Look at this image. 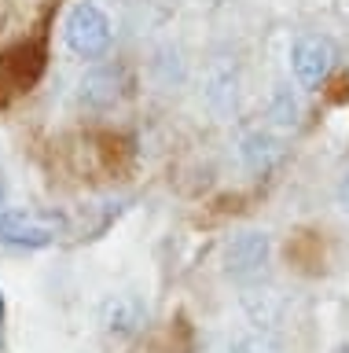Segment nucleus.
<instances>
[{
	"mask_svg": "<svg viewBox=\"0 0 349 353\" xmlns=\"http://www.w3.org/2000/svg\"><path fill=\"white\" fill-rule=\"evenodd\" d=\"M111 19H107V11L100 4H92V0H78L67 19H63V41H67V48L78 55V59H103L107 48H111Z\"/></svg>",
	"mask_w": 349,
	"mask_h": 353,
	"instance_id": "nucleus-1",
	"label": "nucleus"
},
{
	"mask_svg": "<svg viewBox=\"0 0 349 353\" xmlns=\"http://www.w3.org/2000/svg\"><path fill=\"white\" fill-rule=\"evenodd\" d=\"M290 70L305 92H320L335 70V44L327 37H320V33L298 37L290 48Z\"/></svg>",
	"mask_w": 349,
	"mask_h": 353,
	"instance_id": "nucleus-2",
	"label": "nucleus"
},
{
	"mask_svg": "<svg viewBox=\"0 0 349 353\" xmlns=\"http://www.w3.org/2000/svg\"><path fill=\"white\" fill-rule=\"evenodd\" d=\"M268 254H272V243L265 232H239L224 247V272L239 283H250L265 272Z\"/></svg>",
	"mask_w": 349,
	"mask_h": 353,
	"instance_id": "nucleus-3",
	"label": "nucleus"
},
{
	"mask_svg": "<svg viewBox=\"0 0 349 353\" xmlns=\"http://www.w3.org/2000/svg\"><path fill=\"white\" fill-rule=\"evenodd\" d=\"M59 236V221L52 217H30L19 210H0V239L12 247H48Z\"/></svg>",
	"mask_w": 349,
	"mask_h": 353,
	"instance_id": "nucleus-4",
	"label": "nucleus"
},
{
	"mask_svg": "<svg viewBox=\"0 0 349 353\" xmlns=\"http://www.w3.org/2000/svg\"><path fill=\"white\" fill-rule=\"evenodd\" d=\"M100 320H103V327L111 331V335L125 339V335H133V331L144 324V305H140L136 294H114V298L103 302Z\"/></svg>",
	"mask_w": 349,
	"mask_h": 353,
	"instance_id": "nucleus-5",
	"label": "nucleus"
},
{
	"mask_svg": "<svg viewBox=\"0 0 349 353\" xmlns=\"http://www.w3.org/2000/svg\"><path fill=\"white\" fill-rule=\"evenodd\" d=\"M283 250H287V261L298 272H305V276H316V272L324 269V239H320V232L298 228L287 239V247H283Z\"/></svg>",
	"mask_w": 349,
	"mask_h": 353,
	"instance_id": "nucleus-6",
	"label": "nucleus"
},
{
	"mask_svg": "<svg viewBox=\"0 0 349 353\" xmlns=\"http://www.w3.org/2000/svg\"><path fill=\"white\" fill-rule=\"evenodd\" d=\"M243 154H246V162H250V170H261L265 173L272 162L279 159V148L272 143L268 137H261V132H254V137L246 140V148H243Z\"/></svg>",
	"mask_w": 349,
	"mask_h": 353,
	"instance_id": "nucleus-7",
	"label": "nucleus"
},
{
	"mask_svg": "<svg viewBox=\"0 0 349 353\" xmlns=\"http://www.w3.org/2000/svg\"><path fill=\"white\" fill-rule=\"evenodd\" d=\"M335 203H338V210L349 217V165L342 170V176H338V184H335Z\"/></svg>",
	"mask_w": 349,
	"mask_h": 353,
	"instance_id": "nucleus-8",
	"label": "nucleus"
},
{
	"mask_svg": "<svg viewBox=\"0 0 349 353\" xmlns=\"http://www.w3.org/2000/svg\"><path fill=\"white\" fill-rule=\"evenodd\" d=\"M0 320H4V294H0Z\"/></svg>",
	"mask_w": 349,
	"mask_h": 353,
	"instance_id": "nucleus-9",
	"label": "nucleus"
},
{
	"mask_svg": "<svg viewBox=\"0 0 349 353\" xmlns=\"http://www.w3.org/2000/svg\"><path fill=\"white\" fill-rule=\"evenodd\" d=\"M335 353H349V346H338V350H335Z\"/></svg>",
	"mask_w": 349,
	"mask_h": 353,
	"instance_id": "nucleus-10",
	"label": "nucleus"
}]
</instances>
